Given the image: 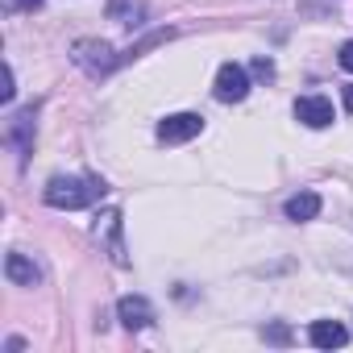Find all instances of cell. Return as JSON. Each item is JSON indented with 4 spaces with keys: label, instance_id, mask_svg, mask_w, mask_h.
I'll return each instance as SVG.
<instances>
[{
    "label": "cell",
    "instance_id": "6da1fadb",
    "mask_svg": "<svg viewBox=\"0 0 353 353\" xmlns=\"http://www.w3.org/2000/svg\"><path fill=\"white\" fill-rule=\"evenodd\" d=\"M104 179H96V174H54V179L46 183L42 200L50 208H63V212H79V208H92L96 200H104Z\"/></svg>",
    "mask_w": 353,
    "mask_h": 353
},
{
    "label": "cell",
    "instance_id": "7a4b0ae2",
    "mask_svg": "<svg viewBox=\"0 0 353 353\" xmlns=\"http://www.w3.org/2000/svg\"><path fill=\"white\" fill-rule=\"evenodd\" d=\"M71 63H75V67H83L92 79H100V75H108L121 59L112 54V46H108V42H100V38H83V42H75V46H71Z\"/></svg>",
    "mask_w": 353,
    "mask_h": 353
},
{
    "label": "cell",
    "instance_id": "3957f363",
    "mask_svg": "<svg viewBox=\"0 0 353 353\" xmlns=\"http://www.w3.org/2000/svg\"><path fill=\"white\" fill-rule=\"evenodd\" d=\"M212 96H216L221 104H241V100L250 96V75H245V67H241V63H221Z\"/></svg>",
    "mask_w": 353,
    "mask_h": 353
},
{
    "label": "cell",
    "instance_id": "277c9868",
    "mask_svg": "<svg viewBox=\"0 0 353 353\" xmlns=\"http://www.w3.org/2000/svg\"><path fill=\"white\" fill-rule=\"evenodd\" d=\"M200 129H204V117H200V112H174V117H166V121L158 125V137H162L166 145H179V141H192Z\"/></svg>",
    "mask_w": 353,
    "mask_h": 353
},
{
    "label": "cell",
    "instance_id": "5b68a950",
    "mask_svg": "<svg viewBox=\"0 0 353 353\" xmlns=\"http://www.w3.org/2000/svg\"><path fill=\"white\" fill-rule=\"evenodd\" d=\"M5 141L17 150V158H21V162L34 154V104H30V108H21V112L5 125Z\"/></svg>",
    "mask_w": 353,
    "mask_h": 353
},
{
    "label": "cell",
    "instance_id": "8992f818",
    "mask_svg": "<svg viewBox=\"0 0 353 353\" xmlns=\"http://www.w3.org/2000/svg\"><path fill=\"white\" fill-rule=\"evenodd\" d=\"M295 121H303L307 129H328L332 125V100L328 96H299L295 100Z\"/></svg>",
    "mask_w": 353,
    "mask_h": 353
},
{
    "label": "cell",
    "instance_id": "52a82bcc",
    "mask_svg": "<svg viewBox=\"0 0 353 353\" xmlns=\"http://www.w3.org/2000/svg\"><path fill=\"white\" fill-rule=\"evenodd\" d=\"M96 237L104 241V250H108V258H112L117 266H129L125 245H121V212H117V208H108V212L96 221Z\"/></svg>",
    "mask_w": 353,
    "mask_h": 353
},
{
    "label": "cell",
    "instance_id": "ba28073f",
    "mask_svg": "<svg viewBox=\"0 0 353 353\" xmlns=\"http://www.w3.org/2000/svg\"><path fill=\"white\" fill-rule=\"evenodd\" d=\"M117 316H121V324H125L129 332H141V328H150V324H154V307H150V299H145V295H121Z\"/></svg>",
    "mask_w": 353,
    "mask_h": 353
},
{
    "label": "cell",
    "instance_id": "9c48e42d",
    "mask_svg": "<svg viewBox=\"0 0 353 353\" xmlns=\"http://www.w3.org/2000/svg\"><path fill=\"white\" fill-rule=\"evenodd\" d=\"M307 336H312V345H316V349H341V345L349 341V328H345V324H336V320H316Z\"/></svg>",
    "mask_w": 353,
    "mask_h": 353
},
{
    "label": "cell",
    "instance_id": "30bf717a",
    "mask_svg": "<svg viewBox=\"0 0 353 353\" xmlns=\"http://www.w3.org/2000/svg\"><path fill=\"white\" fill-rule=\"evenodd\" d=\"M5 274H9L13 287H38V266L26 254H9L5 258Z\"/></svg>",
    "mask_w": 353,
    "mask_h": 353
},
{
    "label": "cell",
    "instance_id": "8fae6325",
    "mask_svg": "<svg viewBox=\"0 0 353 353\" xmlns=\"http://www.w3.org/2000/svg\"><path fill=\"white\" fill-rule=\"evenodd\" d=\"M320 216V196L316 192H299L287 200V221H316Z\"/></svg>",
    "mask_w": 353,
    "mask_h": 353
},
{
    "label": "cell",
    "instance_id": "7c38bea8",
    "mask_svg": "<svg viewBox=\"0 0 353 353\" xmlns=\"http://www.w3.org/2000/svg\"><path fill=\"white\" fill-rule=\"evenodd\" d=\"M254 75H258V79H270V75H274V63H270V59H254Z\"/></svg>",
    "mask_w": 353,
    "mask_h": 353
},
{
    "label": "cell",
    "instance_id": "4fadbf2b",
    "mask_svg": "<svg viewBox=\"0 0 353 353\" xmlns=\"http://www.w3.org/2000/svg\"><path fill=\"white\" fill-rule=\"evenodd\" d=\"M336 63H341L345 71H353V42H345V46H341V54H336Z\"/></svg>",
    "mask_w": 353,
    "mask_h": 353
},
{
    "label": "cell",
    "instance_id": "5bb4252c",
    "mask_svg": "<svg viewBox=\"0 0 353 353\" xmlns=\"http://www.w3.org/2000/svg\"><path fill=\"white\" fill-rule=\"evenodd\" d=\"M266 336H270V341H279V345H283V341H291V332H287L283 324H274V328H266Z\"/></svg>",
    "mask_w": 353,
    "mask_h": 353
},
{
    "label": "cell",
    "instance_id": "9a60e30c",
    "mask_svg": "<svg viewBox=\"0 0 353 353\" xmlns=\"http://www.w3.org/2000/svg\"><path fill=\"white\" fill-rule=\"evenodd\" d=\"M42 5V0H13V9H21V13H34Z\"/></svg>",
    "mask_w": 353,
    "mask_h": 353
},
{
    "label": "cell",
    "instance_id": "2e32d148",
    "mask_svg": "<svg viewBox=\"0 0 353 353\" xmlns=\"http://www.w3.org/2000/svg\"><path fill=\"white\" fill-rule=\"evenodd\" d=\"M5 349H9V353H17V349H26V341H21V336H9V341H5Z\"/></svg>",
    "mask_w": 353,
    "mask_h": 353
},
{
    "label": "cell",
    "instance_id": "e0dca14e",
    "mask_svg": "<svg viewBox=\"0 0 353 353\" xmlns=\"http://www.w3.org/2000/svg\"><path fill=\"white\" fill-rule=\"evenodd\" d=\"M345 108H349V112H353V83H349V88H345Z\"/></svg>",
    "mask_w": 353,
    "mask_h": 353
}]
</instances>
